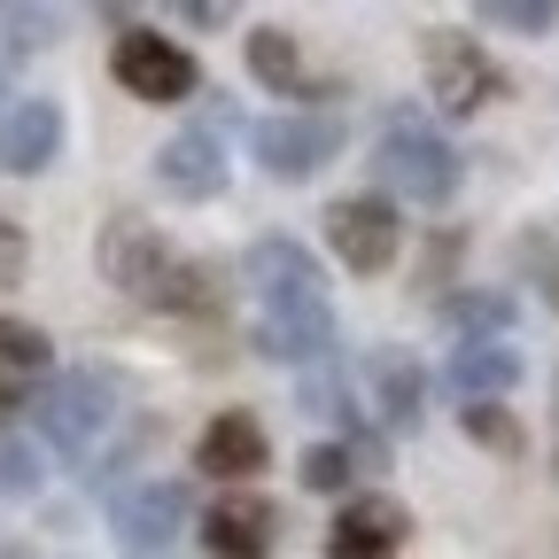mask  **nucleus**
<instances>
[{"instance_id":"nucleus-1","label":"nucleus","mask_w":559,"mask_h":559,"mask_svg":"<svg viewBox=\"0 0 559 559\" xmlns=\"http://www.w3.org/2000/svg\"><path fill=\"white\" fill-rule=\"evenodd\" d=\"M32 419H39V436L70 459H86L102 436H109V419H117V381L79 366V373H55L39 396H32Z\"/></svg>"},{"instance_id":"nucleus-2","label":"nucleus","mask_w":559,"mask_h":559,"mask_svg":"<svg viewBox=\"0 0 559 559\" xmlns=\"http://www.w3.org/2000/svg\"><path fill=\"white\" fill-rule=\"evenodd\" d=\"M373 171H381V187L404 194V202H451V187H459V148H451L443 132H428L419 117H396L389 140L373 148Z\"/></svg>"},{"instance_id":"nucleus-3","label":"nucleus","mask_w":559,"mask_h":559,"mask_svg":"<svg viewBox=\"0 0 559 559\" xmlns=\"http://www.w3.org/2000/svg\"><path fill=\"white\" fill-rule=\"evenodd\" d=\"M94 264H102V280L117 296H132V304H164V288H171V272H179V257L164 249V234L148 226V218H109L102 234H94Z\"/></svg>"},{"instance_id":"nucleus-4","label":"nucleus","mask_w":559,"mask_h":559,"mask_svg":"<svg viewBox=\"0 0 559 559\" xmlns=\"http://www.w3.org/2000/svg\"><path fill=\"white\" fill-rule=\"evenodd\" d=\"M419 62H428V94H436L443 117H481L489 102H506V70L459 32H428L419 39Z\"/></svg>"},{"instance_id":"nucleus-5","label":"nucleus","mask_w":559,"mask_h":559,"mask_svg":"<svg viewBox=\"0 0 559 559\" xmlns=\"http://www.w3.org/2000/svg\"><path fill=\"white\" fill-rule=\"evenodd\" d=\"M109 70H117V86L132 102H187L194 94V55L171 47L164 32H124L109 47Z\"/></svg>"},{"instance_id":"nucleus-6","label":"nucleus","mask_w":559,"mask_h":559,"mask_svg":"<svg viewBox=\"0 0 559 559\" xmlns=\"http://www.w3.org/2000/svg\"><path fill=\"white\" fill-rule=\"evenodd\" d=\"M334 148H342V117H319V109H288L257 124V164L272 179H311Z\"/></svg>"},{"instance_id":"nucleus-7","label":"nucleus","mask_w":559,"mask_h":559,"mask_svg":"<svg viewBox=\"0 0 559 559\" xmlns=\"http://www.w3.org/2000/svg\"><path fill=\"white\" fill-rule=\"evenodd\" d=\"M109 513H117V536H124V551H164V544L187 528V513H194V489L164 474V481L117 489V498H109Z\"/></svg>"},{"instance_id":"nucleus-8","label":"nucleus","mask_w":559,"mask_h":559,"mask_svg":"<svg viewBox=\"0 0 559 559\" xmlns=\"http://www.w3.org/2000/svg\"><path fill=\"white\" fill-rule=\"evenodd\" d=\"M272 544H280V506L257 498V489H226L202 513V551L210 559H272Z\"/></svg>"},{"instance_id":"nucleus-9","label":"nucleus","mask_w":559,"mask_h":559,"mask_svg":"<svg viewBox=\"0 0 559 559\" xmlns=\"http://www.w3.org/2000/svg\"><path fill=\"white\" fill-rule=\"evenodd\" d=\"M404 536H412V513L396 498H381V489H358L326 528V559H396Z\"/></svg>"},{"instance_id":"nucleus-10","label":"nucleus","mask_w":559,"mask_h":559,"mask_svg":"<svg viewBox=\"0 0 559 559\" xmlns=\"http://www.w3.org/2000/svg\"><path fill=\"white\" fill-rule=\"evenodd\" d=\"M326 249L349 264V272H381L396 257V210L381 194H342L326 210Z\"/></svg>"},{"instance_id":"nucleus-11","label":"nucleus","mask_w":559,"mask_h":559,"mask_svg":"<svg viewBox=\"0 0 559 559\" xmlns=\"http://www.w3.org/2000/svg\"><path fill=\"white\" fill-rule=\"evenodd\" d=\"M249 280H257L264 311H288V304H326L319 257H311V249H296V241H280V234H264V241L249 249Z\"/></svg>"},{"instance_id":"nucleus-12","label":"nucleus","mask_w":559,"mask_h":559,"mask_svg":"<svg viewBox=\"0 0 559 559\" xmlns=\"http://www.w3.org/2000/svg\"><path fill=\"white\" fill-rule=\"evenodd\" d=\"M55 148H62V109L47 94H24V102L0 109V171L32 179V171L55 164Z\"/></svg>"},{"instance_id":"nucleus-13","label":"nucleus","mask_w":559,"mask_h":559,"mask_svg":"<svg viewBox=\"0 0 559 559\" xmlns=\"http://www.w3.org/2000/svg\"><path fill=\"white\" fill-rule=\"evenodd\" d=\"M257 349L272 366H319L334 349V319L326 304H288V311H257Z\"/></svg>"},{"instance_id":"nucleus-14","label":"nucleus","mask_w":559,"mask_h":559,"mask_svg":"<svg viewBox=\"0 0 559 559\" xmlns=\"http://www.w3.org/2000/svg\"><path fill=\"white\" fill-rule=\"evenodd\" d=\"M156 179L179 194V202H210L226 187V148L210 132H171L164 148H156Z\"/></svg>"},{"instance_id":"nucleus-15","label":"nucleus","mask_w":559,"mask_h":559,"mask_svg":"<svg viewBox=\"0 0 559 559\" xmlns=\"http://www.w3.org/2000/svg\"><path fill=\"white\" fill-rule=\"evenodd\" d=\"M264 466V428L249 412H218L202 428V443H194V474H218V481H241V474H257Z\"/></svg>"},{"instance_id":"nucleus-16","label":"nucleus","mask_w":559,"mask_h":559,"mask_svg":"<svg viewBox=\"0 0 559 559\" xmlns=\"http://www.w3.org/2000/svg\"><path fill=\"white\" fill-rule=\"evenodd\" d=\"M366 381H373V396H381V419H389V428H419V419H428V373H419L412 349H373V358H366Z\"/></svg>"},{"instance_id":"nucleus-17","label":"nucleus","mask_w":559,"mask_h":559,"mask_svg":"<svg viewBox=\"0 0 559 559\" xmlns=\"http://www.w3.org/2000/svg\"><path fill=\"white\" fill-rule=\"evenodd\" d=\"M513 381H521V349H506V342H459L451 389H459L466 404H498Z\"/></svg>"},{"instance_id":"nucleus-18","label":"nucleus","mask_w":559,"mask_h":559,"mask_svg":"<svg viewBox=\"0 0 559 559\" xmlns=\"http://www.w3.org/2000/svg\"><path fill=\"white\" fill-rule=\"evenodd\" d=\"M443 319L466 326V342H498L513 326V296L506 288H466V296H443Z\"/></svg>"},{"instance_id":"nucleus-19","label":"nucleus","mask_w":559,"mask_h":559,"mask_svg":"<svg viewBox=\"0 0 559 559\" xmlns=\"http://www.w3.org/2000/svg\"><path fill=\"white\" fill-rule=\"evenodd\" d=\"M249 70H257V86H272V94H296V79H304V55H296V39H288V32H249Z\"/></svg>"},{"instance_id":"nucleus-20","label":"nucleus","mask_w":559,"mask_h":559,"mask_svg":"<svg viewBox=\"0 0 559 559\" xmlns=\"http://www.w3.org/2000/svg\"><path fill=\"white\" fill-rule=\"evenodd\" d=\"M459 428L481 443V451H498V459H521L528 451V436H521V419L506 412V404H466L459 412Z\"/></svg>"},{"instance_id":"nucleus-21","label":"nucleus","mask_w":559,"mask_h":559,"mask_svg":"<svg viewBox=\"0 0 559 559\" xmlns=\"http://www.w3.org/2000/svg\"><path fill=\"white\" fill-rule=\"evenodd\" d=\"M47 358H55L47 326H32V319H0V373H47Z\"/></svg>"},{"instance_id":"nucleus-22","label":"nucleus","mask_w":559,"mask_h":559,"mask_svg":"<svg viewBox=\"0 0 559 559\" xmlns=\"http://www.w3.org/2000/svg\"><path fill=\"white\" fill-rule=\"evenodd\" d=\"M481 24H498V32H528V39H544V32L559 24V9H551V0H481Z\"/></svg>"},{"instance_id":"nucleus-23","label":"nucleus","mask_w":559,"mask_h":559,"mask_svg":"<svg viewBox=\"0 0 559 559\" xmlns=\"http://www.w3.org/2000/svg\"><path fill=\"white\" fill-rule=\"evenodd\" d=\"M304 489H349V474H358V466H349V451L342 443H319V451H304Z\"/></svg>"},{"instance_id":"nucleus-24","label":"nucleus","mask_w":559,"mask_h":559,"mask_svg":"<svg viewBox=\"0 0 559 559\" xmlns=\"http://www.w3.org/2000/svg\"><path fill=\"white\" fill-rule=\"evenodd\" d=\"M521 272L536 280V288H544V304L559 311V241H544V234H528V241H521Z\"/></svg>"},{"instance_id":"nucleus-25","label":"nucleus","mask_w":559,"mask_h":559,"mask_svg":"<svg viewBox=\"0 0 559 559\" xmlns=\"http://www.w3.org/2000/svg\"><path fill=\"white\" fill-rule=\"evenodd\" d=\"M32 489H39V459L0 436V498H32Z\"/></svg>"},{"instance_id":"nucleus-26","label":"nucleus","mask_w":559,"mask_h":559,"mask_svg":"<svg viewBox=\"0 0 559 559\" xmlns=\"http://www.w3.org/2000/svg\"><path fill=\"white\" fill-rule=\"evenodd\" d=\"M24 264H32L24 226H9V218H0V288H16V280H24Z\"/></svg>"},{"instance_id":"nucleus-27","label":"nucleus","mask_w":559,"mask_h":559,"mask_svg":"<svg viewBox=\"0 0 559 559\" xmlns=\"http://www.w3.org/2000/svg\"><path fill=\"white\" fill-rule=\"evenodd\" d=\"M342 451H349V466H366V474L389 466V443H381L373 428H358V419H349V443H342Z\"/></svg>"},{"instance_id":"nucleus-28","label":"nucleus","mask_w":559,"mask_h":559,"mask_svg":"<svg viewBox=\"0 0 559 559\" xmlns=\"http://www.w3.org/2000/svg\"><path fill=\"white\" fill-rule=\"evenodd\" d=\"M9 32H16V55H24V47H47V39H55V16H39V9H16V16H9Z\"/></svg>"},{"instance_id":"nucleus-29","label":"nucleus","mask_w":559,"mask_h":559,"mask_svg":"<svg viewBox=\"0 0 559 559\" xmlns=\"http://www.w3.org/2000/svg\"><path fill=\"white\" fill-rule=\"evenodd\" d=\"M24 412V381L16 373H0V419H16Z\"/></svg>"}]
</instances>
